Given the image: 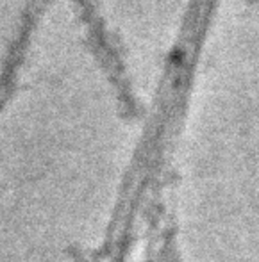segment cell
<instances>
[{
	"instance_id": "cell-1",
	"label": "cell",
	"mask_w": 259,
	"mask_h": 262,
	"mask_svg": "<svg viewBox=\"0 0 259 262\" xmlns=\"http://www.w3.org/2000/svg\"><path fill=\"white\" fill-rule=\"evenodd\" d=\"M42 0H0V77Z\"/></svg>"
}]
</instances>
